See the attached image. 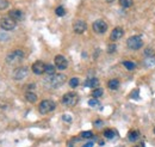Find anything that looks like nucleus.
Here are the masks:
<instances>
[{"label":"nucleus","instance_id":"nucleus-1","mask_svg":"<svg viewBox=\"0 0 155 147\" xmlns=\"http://www.w3.org/2000/svg\"><path fill=\"white\" fill-rule=\"evenodd\" d=\"M66 83V75L63 74H53L49 75L45 80V84L51 87V89H58L60 86H62Z\"/></svg>","mask_w":155,"mask_h":147},{"label":"nucleus","instance_id":"nucleus-2","mask_svg":"<svg viewBox=\"0 0 155 147\" xmlns=\"http://www.w3.org/2000/svg\"><path fill=\"white\" fill-rule=\"evenodd\" d=\"M23 60H24V53L21 50H19V49L11 52L10 54H7V56H6V62L12 65V66L13 65H18Z\"/></svg>","mask_w":155,"mask_h":147},{"label":"nucleus","instance_id":"nucleus-3","mask_svg":"<svg viewBox=\"0 0 155 147\" xmlns=\"http://www.w3.org/2000/svg\"><path fill=\"white\" fill-rule=\"evenodd\" d=\"M79 102V97L74 92H68L62 97V103L66 107H75Z\"/></svg>","mask_w":155,"mask_h":147},{"label":"nucleus","instance_id":"nucleus-4","mask_svg":"<svg viewBox=\"0 0 155 147\" xmlns=\"http://www.w3.org/2000/svg\"><path fill=\"white\" fill-rule=\"evenodd\" d=\"M127 46H128L129 49L138 50V49L143 46L142 37L141 36H131L130 38H128V41H127Z\"/></svg>","mask_w":155,"mask_h":147},{"label":"nucleus","instance_id":"nucleus-5","mask_svg":"<svg viewBox=\"0 0 155 147\" xmlns=\"http://www.w3.org/2000/svg\"><path fill=\"white\" fill-rule=\"evenodd\" d=\"M55 103L50 99H45V101H42L39 103V107H38V110L41 114H48L50 111H53L55 109Z\"/></svg>","mask_w":155,"mask_h":147},{"label":"nucleus","instance_id":"nucleus-6","mask_svg":"<svg viewBox=\"0 0 155 147\" xmlns=\"http://www.w3.org/2000/svg\"><path fill=\"white\" fill-rule=\"evenodd\" d=\"M0 28L5 31H11L16 28V22L11 17H4L0 19Z\"/></svg>","mask_w":155,"mask_h":147},{"label":"nucleus","instance_id":"nucleus-7","mask_svg":"<svg viewBox=\"0 0 155 147\" xmlns=\"http://www.w3.org/2000/svg\"><path fill=\"white\" fill-rule=\"evenodd\" d=\"M92 29H93V31L97 32V34H105V32L107 31V24H106L105 20L98 19V20H96V22L92 24Z\"/></svg>","mask_w":155,"mask_h":147},{"label":"nucleus","instance_id":"nucleus-8","mask_svg":"<svg viewBox=\"0 0 155 147\" xmlns=\"http://www.w3.org/2000/svg\"><path fill=\"white\" fill-rule=\"evenodd\" d=\"M86 29H87V24L84 20H81V19H78L77 22L73 24V30H74V32L78 34V35L84 34L86 31Z\"/></svg>","mask_w":155,"mask_h":147},{"label":"nucleus","instance_id":"nucleus-9","mask_svg":"<svg viewBox=\"0 0 155 147\" xmlns=\"http://www.w3.org/2000/svg\"><path fill=\"white\" fill-rule=\"evenodd\" d=\"M55 66L58 70H66L68 67V61L63 55L55 56Z\"/></svg>","mask_w":155,"mask_h":147},{"label":"nucleus","instance_id":"nucleus-10","mask_svg":"<svg viewBox=\"0 0 155 147\" xmlns=\"http://www.w3.org/2000/svg\"><path fill=\"white\" fill-rule=\"evenodd\" d=\"M28 75V68L26 67H18L13 71V79L21 80Z\"/></svg>","mask_w":155,"mask_h":147},{"label":"nucleus","instance_id":"nucleus-11","mask_svg":"<svg viewBox=\"0 0 155 147\" xmlns=\"http://www.w3.org/2000/svg\"><path fill=\"white\" fill-rule=\"evenodd\" d=\"M123 35H124V30H123L122 28L117 26V28H115V29L112 30V32H111V35H110V39H111L112 42H115V41L120 39V38L123 37Z\"/></svg>","mask_w":155,"mask_h":147},{"label":"nucleus","instance_id":"nucleus-12","mask_svg":"<svg viewBox=\"0 0 155 147\" xmlns=\"http://www.w3.org/2000/svg\"><path fill=\"white\" fill-rule=\"evenodd\" d=\"M32 72L35 74H43L45 72V65L42 62V61H36L34 65H32Z\"/></svg>","mask_w":155,"mask_h":147},{"label":"nucleus","instance_id":"nucleus-13","mask_svg":"<svg viewBox=\"0 0 155 147\" xmlns=\"http://www.w3.org/2000/svg\"><path fill=\"white\" fill-rule=\"evenodd\" d=\"M8 16H10L11 18L13 19L15 22H20V20H23V19H24V13H23L20 10H18V9L10 11Z\"/></svg>","mask_w":155,"mask_h":147},{"label":"nucleus","instance_id":"nucleus-14","mask_svg":"<svg viewBox=\"0 0 155 147\" xmlns=\"http://www.w3.org/2000/svg\"><path fill=\"white\" fill-rule=\"evenodd\" d=\"M85 86L86 87H96L97 89L98 86H99V80H98L97 78H88V79H86V81H85Z\"/></svg>","mask_w":155,"mask_h":147},{"label":"nucleus","instance_id":"nucleus-15","mask_svg":"<svg viewBox=\"0 0 155 147\" xmlns=\"http://www.w3.org/2000/svg\"><path fill=\"white\" fill-rule=\"evenodd\" d=\"M25 98H26V101L30 102V103H35V102L37 101V96H36V93H34V92H31V91L26 92Z\"/></svg>","mask_w":155,"mask_h":147},{"label":"nucleus","instance_id":"nucleus-16","mask_svg":"<svg viewBox=\"0 0 155 147\" xmlns=\"http://www.w3.org/2000/svg\"><path fill=\"white\" fill-rule=\"evenodd\" d=\"M107 86H109L110 90H117L119 87V80L118 79H111L107 83Z\"/></svg>","mask_w":155,"mask_h":147},{"label":"nucleus","instance_id":"nucleus-17","mask_svg":"<svg viewBox=\"0 0 155 147\" xmlns=\"http://www.w3.org/2000/svg\"><path fill=\"white\" fill-rule=\"evenodd\" d=\"M138 138H140V133H138L137 130H131V132H129V134H128L129 141H133V142H134Z\"/></svg>","mask_w":155,"mask_h":147},{"label":"nucleus","instance_id":"nucleus-18","mask_svg":"<svg viewBox=\"0 0 155 147\" xmlns=\"http://www.w3.org/2000/svg\"><path fill=\"white\" fill-rule=\"evenodd\" d=\"M146 67H153L155 66V56H147L144 60Z\"/></svg>","mask_w":155,"mask_h":147},{"label":"nucleus","instance_id":"nucleus-19","mask_svg":"<svg viewBox=\"0 0 155 147\" xmlns=\"http://www.w3.org/2000/svg\"><path fill=\"white\" fill-rule=\"evenodd\" d=\"M104 136L106 139H114L116 136V132L112 130V129H105L104 130Z\"/></svg>","mask_w":155,"mask_h":147},{"label":"nucleus","instance_id":"nucleus-20","mask_svg":"<svg viewBox=\"0 0 155 147\" xmlns=\"http://www.w3.org/2000/svg\"><path fill=\"white\" fill-rule=\"evenodd\" d=\"M55 71H56V67L55 66H53V65H45V72L44 73H47L48 75H53V74H55Z\"/></svg>","mask_w":155,"mask_h":147},{"label":"nucleus","instance_id":"nucleus-21","mask_svg":"<svg viewBox=\"0 0 155 147\" xmlns=\"http://www.w3.org/2000/svg\"><path fill=\"white\" fill-rule=\"evenodd\" d=\"M123 66H124L128 71H134L136 68V65L134 62H131V61H124V62H123Z\"/></svg>","mask_w":155,"mask_h":147},{"label":"nucleus","instance_id":"nucleus-22","mask_svg":"<svg viewBox=\"0 0 155 147\" xmlns=\"http://www.w3.org/2000/svg\"><path fill=\"white\" fill-rule=\"evenodd\" d=\"M119 5L122 7H130L133 5V0H119Z\"/></svg>","mask_w":155,"mask_h":147},{"label":"nucleus","instance_id":"nucleus-23","mask_svg":"<svg viewBox=\"0 0 155 147\" xmlns=\"http://www.w3.org/2000/svg\"><path fill=\"white\" fill-rule=\"evenodd\" d=\"M103 93H104V91H103L101 89L97 87V89H94V90H93L92 96H93V98H99V97H101V96H103Z\"/></svg>","mask_w":155,"mask_h":147},{"label":"nucleus","instance_id":"nucleus-24","mask_svg":"<svg viewBox=\"0 0 155 147\" xmlns=\"http://www.w3.org/2000/svg\"><path fill=\"white\" fill-rule=\"evenodd\" d=\"M79 83H80V81H79L78 78H72V79L69 80V86L73 87V89H75L78 85H79Z\"/></svg>","mask_w":155,"mask_h":147},{"label":"nucleus","instance_id":"nucleus-25","mask_svg":"<svg viewBox=\"0 0 155 147\" xmlns=\"http://www.w3.org/2000/svg\"><path fill=\"white\" fill-rule=\"evenodd\" d=\"M88 105L92 107V108H96V107L99 105V101H98L97 98H91V99L88 101Z\"/></svg>","mask_w":155,"mask_h":147},{"label":"nucleus","instance_id":"nucleus-26","mask_svg":"<svg viewBox=\"0 0 155 147\" xmlns=\"http://www.w3.org/2000/svg\"><path fill=\"white\" fill-rule=\"evenodd\" d=\"M55 13L58 15V17H62V16H64V13H66V10H64L62 6H58V9L55 10Z\"/></svg>","mask_w":155,"mask_h":147},{"label":"nucleus","instance_id":"nucleus-27","mask_svg":"<svg viewBox=\"0 0 155 147\" xmlns=\"http://www.w3.org/2000/svg\"><path fill=\"white\" fill-rule=\"evenodd\" d=\"M92 136H93V133L90 132V130H86V132H82L81 133V138H84V139H90Z\"/></svg>","mask_w":155,"mask_h":147},{"label":"nucleus","instance_id":"nucleus-28","mask_svg":"<svg viewBox=\"0 0 155 147\" xmlns=\"http://www.w3.org/2000/svg\"><path fill=\"white\" fill-rule=\"evenodd\" d=\"M7 6H8V1L7 0H0V11L7 9Z\"/></svg>","mask_w":155,"mask_h":147},{"label":"nucleus","instance_id":"nucleus-29","mask_svg":"<svg viewBox=\"0 0 155 147\" xmlns=\"http://www.w3.org/2000/svg\"><path fill=\"white\" fill-rule=\"evenodd\" d=\"M116 52V44H110L107 47V53L111 54V53H115Z\"/></svg>","mask_w":155,"mask_h":147},{"label":"nucleus","instance_id":"nucleus-30","mask_svg":"<svg viewBox=\"0 0 155 147\" xmlns=\"http://www.w3.org/2000/svg\"><path fill=\"white\" fill-rule=\"evenodd\" d=\"M130 97L134 98V99H137L138 98V90H134V91L130 93Z\"/></svg>","mask_w":155,"mask_h":147},{"label":"nucleus","instance_id":"nucleus-31","mask_svg":"<svg viewBox=\"0 0 155 147\" xmlns=\"http://www.w3.org/2000/svg\"><path fill=\"white\" fill-rule=\"evenodd\" d=\"M146 55L147 56H154V52L152 50V49H146Z\"/></svg>","mask_w":155,"mask_h":147},{"label":"nucleus","instance_id":"nucleus-32","mask_svg":"<svg viewBox=\"0 0 155 147\" xmlns=\"http://www.w3.org/2000/svg\"><path fill=\"white\" fill-rule=\"evenodd\" d=\"M63 121H67V122H71L72 121V117L71 116H68V115H63Z\"/></svg>","mask_w":155,"mask_h":147},{"label":"nucleus","instance_id":"nucleus-33","mask_svg":"<svg viewBox=\"0 0 155 147\" xmlns=\"http://www.w3.org/2000/svg\"><path fill=\"white\" fill-rule=\"evenodd\" d=\"M94 126H96V127H101V126H103V121H100V120H99V121H96Z\"/></svg>","mask_w":155,"mask_h":147},{"label":"nucleus","instance_id":"nucleus-34","mask_svg":"<svg viewBox=\"0 0 155 147\" xmlns=\"http://www.w3.org/2000/svg\"><path fill=\"white\" fill-rule=\"evenodd\" d=\"M35 87H36V86H35L34 84H30V85H28V90H29V91H31V90H34Z\"/></svg>","mask_w":155,"mask_h":147},{"label":"nucleus","instance_id":"nucleus-35","mask_svg":"<svg viewBox=\"0 0 155 147\" xmlns=\"http://www.w3.org/2000/svg\"><path fill=\"white\" fill-rule=\"evenodd\" d=\"M82 147H93V142L92 141H90V142H87V144H85Z\"/></svg>","mask_w":155,"mask_h":147},{"label":"nucleus","instance_id":"nucleus-36","mask_svg":"<svg viewBox=\"0 0 155 147\" xmlns=\"http://www.w3.org/2000/svg\"><path fill=\"white\" fill-rule=\"evenodd\" d=\"M134 147H144V144H142V142H141V144H138L137 146H134Z\"/></svg>","mask_w":155,"mask_h":147},{"label":"nucleus","instance_id":"nucleus-37","mask_svg":"<svg viewBox=\"0 0 155 147\" xmlns=\"http://www.w3.org/2000/svg\"><path fill=\"white\" fill-rule=\"evenodd\" d=\"M115 0H106V2H114Z\"/></svg>","mask_w":155,"mask_h":147},{"label":"nucleus","instance_id":"nucleus-38","mask_svg":"<svg viewBox=\"0 0 155 147\" xmlns=\"http://www.w3.org/2000/svg\"><path fill=\"white\" fill-rule=\"evenodd\" d=\"M154 133H155V128H154Z\"/></svg>","mask_w":155,"mask_h":147}]
</instances>
